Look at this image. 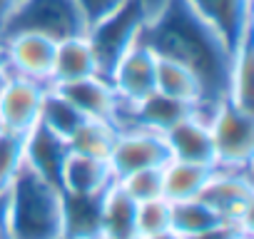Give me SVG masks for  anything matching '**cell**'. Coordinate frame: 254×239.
<instances>
[{
    "instance_id": "obj_1",
    "label": "cell",
    "mask_w": 254,
    "mask_h": 239,
    "mask_svg": "<svg viewBox=\"0 0 254 239\" xmlns=\"http://www.w3.org/2000/svg\"><path fill=\"white\" fill-rule=\"evenodd\" d=\"M140 43L157 58H170L192 70L202 90L197 117L204 122H209L214 110L229 100L234 50L185 0H165V5L145 23Z\"/></svg>"
},
{
    "instance_id": "obj_2",
    "label": "cell",
    "mask_w": 254,
    "mask_h": 239,
    "mask_svg": "<svg viewBox=\"0 0 254 239\" xmlns=\"http://www.w3.org/2000/svg\"><path fill=\"white\" fill-rule=\"evenodd\" d=\"M5 202L10 239H63V189L28 165L13 179Z\"/></svg>"
},
{
    "instance_id": "obj_3",
    "label": "cell",
    "mask_w": 254,
    "mask_h": 239,
    "mask_svg": "<svg viewBox=\"0 0 254 239\" xmlns=\"http://www.w3.org/2000/svg\"><path fill=\"white\" fill-rule=\"evenodd\" d=\"M147 20H150V13L140 0H122L110 15H105L102 20L87 28L85 38L95 55L100 77L110 80L115 65L140 43V35Z\"/></svg>"
},
{
    "instance_id": "obj_4",
    "label": "cell",
    "mask_w": 254,
    "mask_h": 239,
    "mask_svg": "<svg viewBox=\"0 0 254 239\" xmlns=\"http://www.w3.org/2000/svg\"><path fill=\"white\" fill-rule=\"evenodd\" d=\"M15 33H35L53 43L80 38L87 33V20L77 0H18L0 38Z\"/></svg>"
},
{
    "instance_id": "obj_5",
    "label": "cell",
    "mask_w": 254,
    "mask_h": 239,
    "mask_svg": "<svg viewBox=\"0 0 254 239\" xmlns=\"http://www.w3.org/2000/svg\"><path fill=\"white\" fill-rule=\"evenodd\" d=\"M209 132L214 145V170L222 172H252L254 157V112L224 100L212 120Z\"/></svg>"
},
{
    "instance_id": "obj_6",
    "label": "cell",
    "mask_w": 254,
    "mask_h": 239,
    "mask_svg": "<svg viewBox=\"0 0 254 239\" xmlns=\"http://www.w3.org/2000/svg\"><path fill=\"white\" fill-rule=\"evenodd\" d=\"M199 199L207 202L222 222L237 224L252 232V202H254V184L252 172H222L214 170Z\"/></svg>"
},
{
    "instance_id": "obj_7",
    "label": "cell",
    "mask_w": 254,
    "mask_h": 239,
    "mask_svg": "<svg viewBox=\"0 0 254 239\" xmlns=\"http://www.w3.org/2000/svg\"><path fill=\"white\" fill-rule=\"evenodd\" d=\"M170 160H172V155H170V147L165 142V135L152 132V130L117 132L115 147L107 157L115 179H122L125 175L137 172V170L165 167Z\"/></svg>"
},
{
    "instance_id": "obj_8",
    "label": "cell",
    "mask_w": 254,
    "mask_h": 239,
    "mask_svg": "<svg viewBox=\"0 0 254 239\" xmlns=\"http://www.w3.org/2000/svg\"><path fill=\"white\" fill-rule=\"evenodd\" d=\"M50 85L10 75L0 90V130L28 135L40 122L43 100Z\"/></svg>"
},
{
    "instance_id": "obj_9",
    "label": "cell",
    "mask_w": 254,
    "mask_h": 239,
    "mask_svg": "<svg viewBox=\"0 0 254 239\" xmlns=\"http://www.w3.org/2000/svg\"><path fill=\"white\" fill-rule=\"evenodd\" d=\"M0 45H3L10 75L50 85L53 60H55V43L50 38L35 33H15L8 38H0Z\"/></svg>"
},
{
    "instance_id": "obj_10",
    "label": "cell",
    "mask_w": 254,
    "mask_h": 239,
    "mask_svg": "<svg viewBox=\"0 0 254 239\" xmlns=\"http://www.w3.org/2000/svg\"><path fill=\"white\" fill-rule=\"evenodd\" d=\"M155 67L157 58L145 45L137 43L112 70L110 85L122 105H135L155 92Z\"/></svg>"
},
{
    "instance_id": "obj_11",
    "label": "cell",
    "mask_w": 254,
    "mask_h": 239,
    "mask_svg": "<svg viewBox=\"0 0 254 239\" xmlns=\"http://www.w3.org/2000/svg\"><path fill=\"white\" fill-rule=\"evenodd\" d=\"M50 87L58 90L85 120H107V122H112L117 105H120L110 80H105L100 75H90L82 80L50 85Z\"/></svg>"
},
{
    "instance_id": "obj_12",
    "label": "cell",
    "mask_w": 254,
    "mask_h": 239,
    "mask_svg": "<svg viewBox=\"0 0 254 239\" xmlns=\"http://www.w3.org/2000/svg\"><path fill=\"white\" fill-rule=\"evenodd\" d=\"M185 3L199 18H204L232 50H237L242 38L252 33V0H185Z\"/></svg>"
},
{
    "instance_id": "obj_13",
    "label": "cell",
    "mask_w": 254,
    "mask_h": 239,
    "mask_svg": "<svg viewBox=\"0 0 254 239\" xmlns=\"http://www.w3.org/2000/svg\"><path fill=\"white\" fill-rule=\"evenodd\" d=\"M67 155V142L40 122L25 135V165L58 189H63V167Z\"/></svg>"
},
{
    "instance_id": "obj_14",
    "label": "cell",
    "mask_w": 254,
    "mask_h": 239,
    "mask_svg": "<svg viewBox=\"0 0 254 239\" xmlns=\"http://www.w3.org/2000/svg\"><path fill=\"white\" fill-rule=\"evenodd\" d=\"M165 142L175 160L214 167L212 132H209V122H204L202 117L192 115V117L182 120V122H177L172 130L165 132Z\"/></svg>"
},
{
    "instance_id": "obj_15",
    "label": "cell",
    "mask_w": 254,
    "mask_h": 239,
    "mask_svg": "<svg viewBox=\"0 0 254 239\" xmlns=\"http://www.w3.org/2000/svg\"><path fill=\"white\" fill-rule=\"evenodd\" d=\"M102 194L63 192V239L102 237Z\"/></svg>"
},
{
    "instance_id": "obj_16",
    "label": "cell",
    "mask_w": 254,
    "mask_h": 239,
    "mask_svg": "<svg viewBox=\"0 0 254 239\" xmlns=\"http://www.w3.org/2000/svg\"><path fill=\"white\" fill-rule=\"evenodd\" d=\"M115 182L107 160L87 157L80 152H70L63 167V192L72 194H97L105 192Z\"/></svg>"
},
{
    "instance_id": "obj_17",
    "label": "cell",
    "mask_w": 254,
    "mask_h": 239,
    "mask_svg": "<svg viewBox=\"0 0 254 239\" xmlns=\"http://www.w3.org/2000/svg\"><path fill=\"white\" fill-rule=\"evenodd\" d=\"M102 237L107 239H140L137 202L115 179L102 194Z\"/></svg>"
},
{
    "instance_id": "obj_18",
    "label": "cell",
    "mask_w": 254,
    "mask_h": 239,
    "mask_svg": "<svg viewBox=\"0 0 254 239\" xmlns=\"http://www.w3.org/2000/svg\"><path fill=\"white\" fill-rule=\"evenodd\" d=\"M90 75H97V65H95V55H92L85 35L55 43L50 85H63V82L82 80V77H90Z\"/></svg>"
},
{
    "instance_id": "obj_19",
    "label": "cell",
    "mask_w": 254,
    "mask_h": 239,
    "mask_svg": "<svg viewBox=\"0 0 254 239\" xmlns=\"http://www.w3.org/2000/svg\"><path fill=\"white\" fill-rule=\"evenodd\" d=\"M214 167H204V165H194V162H185V160H170L162 167V194L167 202H182V199H192L199 197V192L204 189V184L209 182Z\"/></svg>"
},
{
    "instance_id": "obj_20",
    "label": "cell",
    "mask_w": 254,
    "mask_h": 239,
    "mask_svg": "<svg viewBox=\"0 0 254 239\" xmlns=\"http://www.w3.org/2000/svg\"><path fill=\"white\" fill-rule=\"evenodd\" d=\"M155 92H162L167 97H175V100H182V102H192V105H199V100H202V90H199V82L192 75V70H187L185 65H180V62L170 60V58H157Z\"/></svg>"
},
{
    "instance_id": "obj_21",
    "label": "cell",
    "mask_w": 254,
    "mask_h": 239,
    "mask_svg": "<svg viewBox=\"0 0 254 239\" xmlns=\"http://www.w3.org/2000/svg\"><path fill=\"white\" fill-rule=\"evenodd\" d=\"M115 140H117V130L112 122H107V120H85L67 140V147L70 152L107 160L115 147Z\"/></svg>"
},
{
    "instance_id": "obj_22",
    "label": "cell",
    "mask_w": 254,
    "mask_h": 239,
    "mask_svg": "<svg viewBox=\"0 0 254 239\" xmlns=\"http://www.w3.org/2000/svg\"><path fill=\"white\" fill-rule=\"evenodd\" d=\"M82 122H85V117L58 90L48 87L45 100H43V110H40V125H45L48 130H53L58 137H63L67 142Z\"/></svg>"
},
{
    "instance_id": "obj_23",
    "label": "cell",
    "mask_w": 254,
    "mask_h": 239,
    "mask_svg": "<svg viewBox=\"0 0 254 239\" xmlns=\"http://www.w3.org/2000/svg\"><path fill=\"white\" fill-rule=\"evenodd\" d=\"M170 204H172V232L180 237H192V234L204 232V229L222 222L217 217V212L207 202H202L199 197L170 202Z\"/></svg>"
},
{
    "instance_id": "obj_24",
    "label": "cell",
    "mask_w": 254,
    "mask_h": 239,
    "mask_svg": "<svg viewBox=\"0 0 254 239\" xmlns=\"http://www.w3.org/2000/svg\"><path fill=\"white\" fill-rule=\"evenodd\" d=\"M25 167V135L0 130V192H8Z\"/></svg>"
},
{
    "instance_id": "obj_25",
    "label": "cell",
    "mask_w": 254,
    "mask_h": 239,
    "mask_svg": "<svg viewBox=\"0 0 254 239\" xmlns=\"http://www.w3.org/2000/svg\"><path fill=\"white\" fill-rule=\"evenodd\" d=\"M162 232H172V204L165 197L137 202V234L155 237Z\"/></svg>"
},
{
    "instance_id": "obj_26",
    "label": "cell",
    "mask_w": 254,
    "mask_h": 239,
    "mask_svg": "<svg viewBox=\"0 0 254 239\" xmlns=\"http://www.w3.org/2000/svg\"><path fill=\"white\" fill-rule=\"evenodd\" d=\"M120 187L130 194L135 202H147V199H157L165 197L162 194V167H152V170H137L125 175L122 179H117Z\"/></svg>"
},
{
    "instance_id": "obj_27",
    "label": "cell",
    "mask_w": 254,
    "mask_h": 239,
    "mask_svg": "<svg viewBox=\"0 0 254 239\" xmlns=\"http://www.w3.org/2000/svg\"><path fill=\"white\" fill-rule=\"evenodd\" d=\"M244 237H252V232H247L237 224H229V222H219L204 232H197V234L182 237V239H244Z\"/></svg>"
},
{
    "instance_id": "obj_28",
    "label": "cell",
    "mask_w": 254,
    "mask_h": 239,
    "mask_svg": "<svg viewBox=\"0 0 254 239\" xmlns=\"http://www.w3.org/2000/svg\"><path fill=\"white\" fill-rule=\"evenodd\" d=\"M120 3H122V0H77V5H80V10H82V15L87 20V28L92 23L102 20L105 15H110Z\"/></svg>"
},
{
    "instance_id": "obj_29",
    "label": "cell",
    "mask_w": 254,
    "mask_h": 239,
    "mask_svg": "<svg viewBox=\"0 0 254 239\" xmlns=\"http://www.w3.org/2000/svg\"><path fill=\"white\" fill-rule=\"evenodd\" d=\"M0 239H10V229H8V202H5V192H0Z\"/></svg>"
},
{
    "instance_id": "obj_30",
    "label": "cell",
    "mask_w": 254,
    "mask_h": 239,
    "mask_svg": "<svg viewBox=\"0 0 254 239\" xmlns=\"http://www.w3.org/2000/svg\"><path fill=\"white\" fill-rule=\"evenodd\" d=\"M15 3H18V0H0V33H3V28H5V23H8L13 8H15Z\"/></svg>"
},
{
    "instance_id": "obj_31",
    "label": "cell",
    "mask_w": 254,
    "mask_h": 239,
    "mask_svg": "<svg viewBox=\"0 0 254 239\" xmlns=\"http://www.w3.org/2000/svg\"><path fill=\"white\" fill-rule=\"evenodd\" d=\"M8 77H10V70H8V60H5L3 45H0V90H3V85L8 82Z\"/></svg>"
},
{
    "instance_id": "obj_32",
    "label": "cell",
    "mask_w": 254,
    "mask_h": 239,
    "mask_svg": "<svg viewBox=\"0 0 254 239\" xmlns=\"http://www.w3.org/2000/svg\"><path fill=\"white\" fill-rule=\"evenodd\" d=\"M140 3L147 8V13H150V18H152V15H155V13H157L162 5H165V0H140Z\"/></svg>"
},
{
    "instance_id": "obj_33",
    "label": "cell",
    "mask_w": 254,
    "mask_h": 239,
    "mask_svg": "<svg viewBox=\"0 0 254 239\" xmlns=\"http://www.w3.org/2000/svg\"><path fill=\"white\" fill-rule=\"evenodd\" d=\"M142 239H182L180 234L175 232H162V234H155V237H142Z\"/></svg>"
},
{
    "instance_id": "obj_34",
    "label": "cell",
    "mask_w": 254,
    "mask_h": 239,
    "mask_svg": "<svg viewBox=\"0 0 254 239\" xmlns=\"http://www.w3.org/2000/svg\"><path fill=\"white\" fill-rule=\"evenodd\" d=\"M97 239H107V237H97Z\"/></svg>"
},
{
    "instance_id": "obj_35",
    "label": "cell",
    "mask_w": 254,
    "mask_h": 239,
    "mask_svg": "<svg viewBox=\"0 0 254 239\" xmlns=\"http://www.w3.org/2000/svg\"><path fill=\"white\" fill-rule=\"evenodd\" d=\"M244 239H254V237H244Z\"/></svg>"
}]
</instances>
